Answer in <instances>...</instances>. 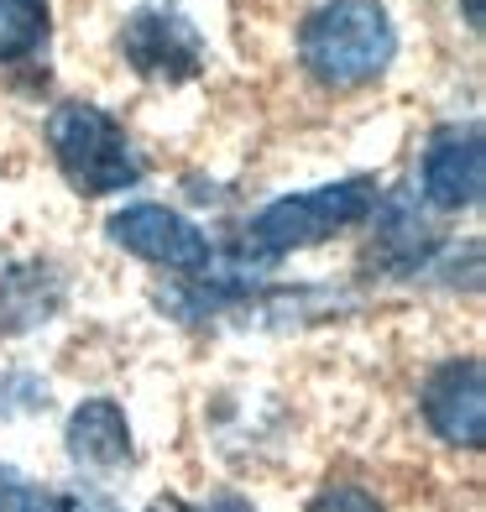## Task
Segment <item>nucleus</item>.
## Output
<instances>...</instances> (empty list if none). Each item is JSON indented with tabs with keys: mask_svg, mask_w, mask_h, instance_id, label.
<instances>
[{
	"mask_svg": "<svg viewBox=\"0 0 486 512\" xmlns=\"http://www.w3.org/2000/svg\"><path fill=\"white\" fill-rule=\"evenodd\" d=\"M382 189L377 178H340V183H324V189H304V194H283L272 199L262 215H251L241 230V262L246 267H272L283 262L288 251H309L319 241L340 236L361 220H372Z\"/></svg>",
	"mask_w": 486,
	"mask_h": 512,
	"instance_id": "obj_2",
	"label": "nucleus"
},
{
	"mask_svg": "<svg viewBox=\"0 0 486 512\" xmlns=\"http://www.w3.org/2000/svg\"><path fill=\"white\" fill-rule=\"evenodd\" d=\"M63 445H68L79 471H89V476H110V471H126L131 465L126 413L115 403H105V398H89V403H79L74 413H68Z\"/></svg>",
	"mask_w": 486,
	"mask_h": 512,
	"instance_id": "obj_8",
	"label": "nucleus"
},
{
	"mask_svg": "<svg viewBox=\"0 0 486 512\" xmlns=\"http://www.w3.org/2000/svg\"><path fill=\"white\" fill-rule=\"evenodd\" d=\"M466 21H471V32H481V0H466Z\"/></svg>",
	"mask_w": 486,
	"mask_h": 512,
	"instance_id": "obj_15",
	"label": "nucleus"
},
{
	"mask_svg": "<svg viewBox=\"0 0 486 512\" xmlns=\"http://www.w3.org/2000/svg\"><path fill=\"white\" fill-rule=\"evenodd\" d=\"M48 147L58 157V173L68 178V189L84 194V199L121 194L142 178V162H136L121 121L105 115L100 105L63 100L48 115Z\"/></svg>",
	"mask_w": 486,
	"mask_h": 512,
	"instance_id": "obj_3",
	"label": "nucleus"
},
{
	"mask_svg": "<svg viewBox=\"0 0 486 512\" xmlns=\"http://www.w3.org/2000/svg\"><path fill=\"white\" fill-rule=\"evenodd\" d=\"M0 512H68V492H48L11 465H0Z\"/></svg>",
	"mask_w": 486,
	"mask_h": 512,
	"instance_id": "obj_11",
	"label": "nucleus"
},
{
	"mask_svg": "<svg viewBox=\"0 0 486 512\" xmlns=\"http://www.w3.org/2000/svg\"><path fill=\"white\" fill-rule=\"evenodd\" d=\"M68 512H121V507H110L95 492H68Z\"/></svg>",
	"mask_w": 486,
	"mask_h": 512,
	"instance_id": "obj_13",
	"label": "nucleus"
},
{
	"mask_svg": "<svg viewBox=\"0 0 486 512\" xmlns=\"http://www.w3.org/2000/svg\"><path fill=\"white\" fill-rule=\"evenodd\" d=\"M152 512H199V507H183V502H178V497H162V502H157V507H152Z\"/></svg>",
	"mask_w": 486,
	"mask_h": 512,
	"instance_id": "obj_14",
	"label": "nucleus"
},
{
	"mask_svg": "<svg viewBox=\"0 0 486 512\" xmlns=\"http://www.w3.org/2000/svg\"><path fill=\"white\" fill-rule=\"evenodd\" d=\"M121 53L147 84H189L204 74V37L173 0H152L126 16Z\"/></svg>",
	"mask_w": 486,
	"mask_h": 512,
	"instance_id": "obj_4",
	"label": "nucleus"
},
{
	"mask_svg": "<svg viewBox=\"0 0 486 512\" xmlns=\"http://www.w3.org/2000/svg\"><path fill=\"white\" fill-rule=\"evenodd\" d=\"M105 236H110V246L142 256V262H152V267H168V272H204L215 262L210 236H204L194 220H183L178 209H168V204H126V209H115V215L105 220Z\"/></svg>",
	"mask_w": 486,
	"mask_h": 512,
	"instance_id": "obj_5",
	"label": "nucleus"
},
{
	"mask_svg": "<svg viewBox=\"0 0 486 512\" xmlns=\"http://www.w3.org/2000/svg\"><path fill=\"white\" fill-rule=\"evenodd\" d=\"M48 0H0V63H21L48 42Z\"/></svg>",
	"mask_w": 486,
	"mask_h": 512,
	"instance_id": "obj_10",
	"label": "nucleus"
},
{
	"mask_svg": "<svg viewBox=\"0 0 486 512\" xmlns=\"http://www.w3.org/2000/svg\"><path fill=\"white\" fill-rule=\"evenodd\" d=\"M304 512H387V507L372 492H361V486H324Z\"/></svg>",
	"mask_w": 486,
	"mask_h": 512,
	"instance_id": "obj_12",
	"label": "nucleus"
},
{
	"mask_svg": "<svg viewBox=\"0 0 486 512\" xmlns=\"http://www.w3.org/2000/svg\"><path fill=\"white\" fill-rule=\"evenodd\" d=\"M424 424L455 450H481L486 445V382L481 361H450L429 371V382L419 392Z\"/></svg>",
	"mask_w": 486,
	"mask_h": 512,
	"instance_id": "obj_6",
	"label": "nucleus"
},
{
	"mask_svg": "<svg viewBox=\"0 0 486 512\" xmlns=\"http://www.w3.org/2000/svg\"><path fill=\"white\" fill-rule=\"evenodd\" d=\"M398 32L382 0H324L298 27V63L319 89H361L387 74Z\"/></svg>",
	"mask_w": 486,
	"mask_h": 512,
	"instance_id": "obj_1",
	"label": "nucleus"
},
{
	"mask_svg": "<svg viewBox=\"0 0 486 512\" xmlns=\"http://www.w3.org/2000/svg\"><path fill=\"white\" fill-rule=\"evenodd\" d=\"M419 183H424V199H429L434 209H476V204H481V189H486L481 126L466 121V126L434 131L429 147H424Z\"/></svg>",
	"mask_w": 486,
	"mask_h": 512,
	"instance_id": "obj_7",
	"label": "nucleus"
},
{
	"mask_svg": "<svg viewBox=\"0 0 486 512\" xmlns=\"http://www.w3.org/2000/svg\"><path fill=\"white\" fill-rule=\"evenodd\" d=\"M377 241H372V267L403 277L429 256V225L419 220V204H408L403 194L392 204H377Z\"/></svg>",
	"mask_w": 486,
	"mask_h": 512,
	"instance_id": "obj_9",
	"label": "nucleus"
}]
</instances>
